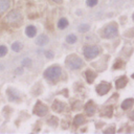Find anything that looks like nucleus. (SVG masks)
Instances as JSON below:
<instances>
[{"label": "nucleus", "mask_w": 134, "mask_h": 134, "mask_svg": "<svg viewBox=\"0 0 134 134\" xmlns=\"http://www.w3.org/2000/svg\"><path fill=\"white\" fill-rule=\"evenodd\" d=\"M65 64L66 66L71 69V70H75V69H80L82 66H83V61L82 59H80L77 55L75 54H70L67 57L66 61H65Z\"/></svg>", "instance_id": "1"}, {"label": "nucleus", "mask_w": 134, "mask_h": 134, "mask_svg": "<svg viewBox=\"0 0 134 134\" xmlns=\"http://www.w3.org/2000/svg\"><path fill=\"white\" fill-rule=\"evenodd\" d=\"M61 73H62L61 67H59V66H51V67L47 68V69L44 71V76H45L47 80L54 82V81H57V80L60 77Z\"/></svg>", "instance_id": "2"}, {"label": "nucleus", "mask_w": 134, "mask_h": 134, "mask_svg": "<svg viewBox=\"0 0 134 134\" xmlns=\"http://www.w3.org/2000/svg\"><path fill=\"white\" fill-rule=\"evenodd\" d=\"M99 47L96 45H87L83 48V52L84 55L87 60H91L93 58H95L98 53H99Z\"/></svg>", "instance_id": "3"}, {"label": "nucleus", "mask_w": 134, "mask_h": 134, "mask_svg": "<svg viewBox=\"0 0 134 134\" xmlns=\"http://www.w3.org/2000/svg\"><path fill=\"white\" fill-rule=\"evenodd\" d=\"M22 17H21V13L19 10H12L9 12L5 18H4V22L7 24H18L21 21Z\"/></svg>", "instance_id": "4"}, {"label": "nucleus", "mask_w": 134, "mask_h": 134, "mask_svg": "<svg viewBox=\"0 0 134 134\" xmlns=\"http://www.w3.org/2000/svg\"><path fill=\"white\" fill-rule=\"evenodd\" d=\"M117 36V26L115 23L108 24L103 29V37L106 39H112Z\"/></svg>", "instance_id": "5"}, {"label": "nucleus", "mask_w": 134, "mask_h": 134, "mask_svg": "<svg viewBox=\"0 0 134 134\" xmlns=\"http://www.w3.org/2000/svg\"><path fill=\"white\" fill-rule=\"evenodd\" d=\"M47 111H48V108L44 104H42L41 102H38L34 108V113L39 115V116H44L47 113Z\"/></svg>", "instance_id": "6"}, {"label": "nucleus", "mask_w": 134, "mask_h": 134, "mask_svg": "<svg viewBox=\"0 0 134 134\" xmlns=\"http://www.w3.org/2000/svg\"><path fill=\"white\" fill-rule=\"evenodd\" d=\"M111 89V85L106 83V82H102L97 87H96V92L99 94V95H104L106 94L109 90Z\"/></svg>", "instance_id": "7"}, {"label": "nucleus", "mask_w": 134, "mask_h": 134, "mask_svg": "<svg viewBox=\"0 0 134 134\" xmlns=\"http://www.w3.org/2000/svg\"><path fill=\"white\" fill-rule=\"evenodd\" d=\"M7 95H8V99L10 102H17L20 100V95L17 91H15L14 89H7Z\"/></svg>", "instance_id": "8"}, {"label": "nucleus", "mask_w": 134, "mask_h": 134, "mask_svg": "<svg viewBox=\"0 0 134 134\" xmlns=\"http://www.w3.org/2000/svg\"><path fill=\"white\" fill-rule=\"evenodd\" d=\"M48 41H49V39L46 35H40L36 40V44L39 46H44L48 43Z\"/></svg>", "instance_id": "9"}, {"label": "nucleus", "mask_w": 134, "mask_h": 134, "mask_svg": "<svg viewBox=\"0 0 134 134\" xmlns=\"http://www.w3.org/2000/svg\"><path fill=\"white\" fill-rule=\"evenodd\" d=\"M10 6V0H0V15L6 12Z\"/></svg>", "instance_id": "10"}, {"label": "nucleus", "mask_w": 134, "mask_h": 134, "mask_svg": "<svg viewBox=\"0 0 134 134\" xmlns=\"http://www.w3.org/2000/svg\"><path fill=\"white\" fill-rule=\"evenodd\" d=\"M65 109V104H63L60 100H54V103L52 104V110L55 112H62Z\"/></svg>", "instance_id": "11"}, {"label": "nucleus", "mask_w": 134, "mask_h": 134, "mask_svg": "<svg viewBox=\"0 0 134 134\" xmlns=\"http://www.w3.org/2000/svg\"><path fill=\"white\" fill-rule=\"evenodd\" d=\"M95 105L92 103V102H88L87 104H86V106H85V111H86V113L88 114V115H92V114H94V112H95Z\"/></svg>", "instance_id": "12"}, {"label": "nucleus", "mask_w": 134, "mask_h": 134, "mask_svg": "<svg viewBox=\"0 0 134 134\" xmlns=\"http://www.w3.org/2000/svg\"><path fill=\"white\" fill-rule=\"evenodd\" d=\"M25 34L27 35V37L32 38V37H35L36 34H37V28H36L34 25H28V26L25 28Z\"/></svg>", "instance_id": "13"}, {"label": "nucleus", "mask_w": 134, "mask_h": 134, "mask_svg": "<svg viewBox=\"0 0 134 134\" xmlns=\"http://www.w3.org/2000/svg\"><path fill=\"white\" fill-rule=\"evenodd\" d=\"M127 82H128L127 77H126V76H121V77H119L118 80H116V82H115V86H116L117 89H121V88H124V87L126 86Z\"/></svg>", "instance_id": "14"}, {"label": "nucleus", "mask_w": 134, "mask_h": 134, "mask_svg": "<svg viewBox=\"0 0 134 134\" xmlns=\"http://www.w3.org/2000/svg\"><path fill=\"white\" fill-rule=\"evenodd\" d=\"M85 75H86V80H87V82H88L89 84H91V83L95 80V77H96L95 73L92 72L91 70H87V71L85 72Z\"/></svg>", "instance_id": "15"}, {"label": "nucleus", "mask_w": 134, "mask_h": 134, "mask_svg": "<svg viewBox=\"0 0 134 134\" xmlns=\"http://www.w3.org/2000/svg\"><path fill=\"white\" fill-rule=\"evenodd\" d=\"M133 104H134V99L133 98H127L121 103V108L125 109V110L129 109V108H131L133 106Z\"/></svg>", "instance_id": "16"}, {"label": "nucleus", "mask_w": 134, "mask_h": 134, "mask_svg": "<svg viewBox=\"0 0 134 134\" xmlns=\"http://www.w3.org/2000/svg\"><path fill=\"white\" fill-rule=\"evenodd\" d=\"M112 112H113V109H112V107H111V106H109V107L104 108V110L100 112V114H102V115H104V116L110 117V116L112 115Z\"/></svg>", "instance_id": "17"}, {"label": "nucleus", "mask_w": 134, "mask_h": 134, "mask_svg": "<svg viewBox=\"0 0 134 134\" xmlns=\"http://www.w3.org/2000/svg\"><path fill=\"white\" fill-rule=\"evenodd\" d=\"M67 25H68V21L65 18H61L59 20V22H58V27L60 29H64L65 27H67Z\"/></svg>", "instance_id": "18"}, {"label": "nucleus", "mask_w": 134, "mask_h": 134, "mask_svg": "<svg viewBox=\"0 0 134 134\" xmlns=\"http://www.w3.org/2000/svg\"><path fill=\"white\" fill-rule=\"evenodd\" d=\"M84 116L83 115H76L75 117H74V121H73V124H74V126H81L83 122H84Z\"/></svg>", "instance_id": "19"}, {"label": "nucleus", "mask_w": 134, "mask_h": 134, "mask_svg": "<svg viewBox=\"0 0 134 134\" xmlns=\"http://www.w3.org/2000/svg\"><path fill=\"white\" fill-rule=\"evenodd\" d=\"M21 48H22V44H21L20 42H14V43L12 44V49H13L14 51H16V52L20 51Z\"/></svg>", "instance_id": "20"}, {"label": "nucleus", "mask_w": 134, "mask_h": 134, "mask_svg": "<svg viewBox=\"0 0 134 134\" xmlns=\"http://www.w3.org/2000/svg\"><path fill=\"white\" fill-rule=\"evenodd\" d=\"M66 41H67L69 44H73V43H75V41H76V37H75L74 35H68L67 38H66Z\"/></svg>", "instance_id": "21"}, {"label": "nucleus", "mask_w": 134, "mask_h": 134, "mask_svg": "<svg viewBox=\"0 0 134 134\" xmlns=\"http://www.w3.org/2000/svg\"><path fill=\"white\" fill-rule=\"evenodd\" d=\"M50 126H52V127H55L57 125H58V118L55 117V116H51L50 117V119H48V121H47Z\"/></svg>", "instance_id": "22"}, {"label": "nucleus", "mask_w": 134, "mask_h": 134, "mask_svg": "<svg viewBox=\"0 0 134 134\" xmlns=\"http://www.w3.org/2000/svg\"><path fill=\"white\" fill-rule=\"evenodd\" d=\"M22 66H23V67H30V66H31V61H30L28 58L24 59V60L22 61Z\"/></svg>", "instance_id": "23"}, {"label": "nucleus", "mask_w": 134, "mask_h": 134, "mask_svg": "<svg viewBox=\"0 0 134 134\" xmlns=\"http://www.w3.org/2000/svg\"><path fill=\"white\" fill-rule=\"evenodd\" d=\"M7 53V48L4 45H0V57H4Z\"/></svg>", "instance_id": "24"}, {"label": "nucleus", "mask_w": 134, "mask_h": 134, "mask_svg": "<svg viewBox=\"0 0 134 134\" xmlns=\"http://www.w3.org/2000/svg\"><path fill=\"white\" fill-rule=\"evenodd\" d=\"M89 28H90V26L87 25V24H85V25H81V26L79 27V30H80L81 32H84V31H88Z\"/></svg>", "instance_id": "25"}, {"label": "nucleus", "mask_w": 134, "mask_h": 134, "mask_svg": "<svg viewBox=\"0 0 134 134\" xmlns=\"http://www.w3.org/2000/svg\"><path fill=\"white\" fill-rule=\"evenodd\" d=\"M121 66H124V62H122V61H118L117 63H115V64H114L113 68H114V69H117V68H121Z\"/></svg>", "instance_id": "26"}, {"label": "nucleus", "mask_w": 134, "mask_h": 134, "mask_svg": "<svg viewBox=\"0 0 134 134\" xmlns=\"http://www.w3.org/2000/svg\"><path fill=\"white\" fill-rule=\"evenodd\" d=\"M97 4V0H87V5L88 6H94Z\"/></svg>", "instance_id": "27"}, {"label": "nucleus", "mask_w": 134, "mask_h": 134, "mask_svg": "<svg viewBox=\"0 0 134 134\" xmlns=\"http://www.w3.org/2000/svg\"><path fill=\"white\" fill-rule=\"evenodd\" d=\"M45 55H46L47 59H52L53 58V52L50 51V50H47V51H45Z\"/></svg>", "instance_id": "28"}, {"label": "nucleus", "mask_w": 134, "mask_h": 134, "mask_svg": "<svg viewBox=\"0 0 134 134\" xmlns=\"http://www.w3.org/2000/svg\"><path fill=\"white\" fill-rule=\"evenodd\" d=\"M114 132V128L112 127V128H110V129H107V130H105V133H113Z\"/></svg>", "instance_id": "29"}, {"label": "nucleus", "mask_w": 134, "mask_h": 134, "mask_svg": "<svg viewBox=\"0 0 134 134\" xmlns=\"http://www.w3.org/2000/svg\"><path fill=\"white\" fill-rule=\"evenodd\" d=\"M22 72H23V68H22V67H19V68L16 70V73H17V74H18V73H22Z\"/></svg>", "instance_id": "30"}, {"label": "nucleus", "mask_w": 134, "mask_h": 134, "mask_svg": "<svg viewBox=\"0 0 134 134\" xmlns=\"http://www.w3.org/2000/svg\"><path fill=\"white\" fill-rule=\"evenodd\" d=\"M129 117H130L132 120H134V111H132V112L129 114Z\"/></svg>", "instance_id": "31"}, {"label": "nucleus", "mask_w": 134, "mask_h": 134, "mask_svg": "<svg viewBox=\"0 0 134 134\" xmlns=\"http://www.w3.org/2000/svg\"><path fill=\"white\" fill-rule=\"evenodd\" d=\"M3 69H4V66H3L2 64H0V71H1V70H3Z\"/></svg>", "instance_id": "32"}, {"label": "nucleus", "mask_w": 134, "mask_h": 134, "mask_svg": "<svg viewBox=\"0 0 134 134\" xmlns=\"http://www.w3.org/2000/svg\"><path fill=\"white\" fill-rule=\"evenodd\" d=\"M54 2H58V3H61L62 2V0H53Z\"/></svg>", "instance_id": "33"}, {"label": "nucleus", "mask_w": 134, "mask_h": 134, "mask_svg": "<svg viewBox=\"0 0 134 134\" xmlns=\"http://www.w3.org/2000/svg\"><path fill=\"white\" fill-rule=\"evenodd\" d=\"M132 77H133V79H134V73H133V75H132Z\"/></svg>", "instance_id": "34"}, {"label": "nucleus", "mask_w": 134, "mask_h": 134, "mask_svg": "<svg viewBox=\"0 0 134 134\" xmlns=\"http://www.w3.org/2000/svg\"><path fill=\"white\" fill-rule=\"evenodd\" d=\"M133 20H134V14H133Z\"/></svg>", "instance_id": "35"}]
</instances>
